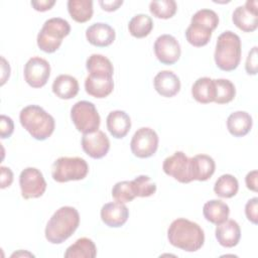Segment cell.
Instances as JSON below:
<instances>
[{"instance_id":"13","label":"cell","mask_w":258,"mask_h":258,"mask_svg":"<svg viewBox=\"0 0 258 258\" xmlns=\"http://www.w3.org/2000/svg\"><path fill=\"white\" fill-rule=\"evenodd\" d=\"M114 89L113 74L106 72H92L85 80L86 92L95 98L103 99L109 96Z\"/></svg>"},{"instance_id":"19","label":"cell","mask_w":258,"mask_h":258,"mask_svg":"<svg viewBox=\"0 0 258 258\" xmlns=\"http://www.w3.org/2000/svg\"><path fill=\"white\" fill-rule=\"evenodd\" d=\"M215 234L221 246L232 248L235 247L240 241L241 229L236 221L226 220L225 222L217 225Z\"/></svg>"},{"instance_id":"32","label":"cell","mask_w":258,"mask_h":258,"mask_svg":"<svg viewBox=\"0 0 258 258\" xmlns=\"http://www.w3.org/2000/svg\"><path fill=\"white\" fill-rule=\"evenodd\" d=\"M177 5L173 0H161V1H151L149 4L150 13L161 19H169L176 13Z\"/></svg>"},{"instance_id":"6","label":"cell","mask_w":258,"mask_h":258,"mask_svg":"<svg viewBox=\"0 0 258 258\" xmlns=\"http://www.w3.org/2000/svg\"><path fill=\"white\" fill-rule=\"evenodd\" d=\"M89 172V165L84 158L67 157L57 158L51 166V176L57 182L84 179Z\"/></svg>"},{"instance_id":"1","label":"cell","mask_w":258,"mask_h":258,"mask_svg":"<svg viewBox=\"0 0 258 258\" xmlns=\"http://www.w3.org/2000/svg\"><path fill=\"white\" fill-rule=\"evenodd\" d=\"M169 243L183 251L200 250L205 242V234L199 224L184 218H178L169 225L167 230Z\"/></svg>"},{"instance_id":"7","label":"cell","mask_w":258,"mask_h":258,"mask_svg":"<svg viewBox=\"0 0 258 258\" xmlns=\"http://www.w3.org/2000/svg\"><path fill=\"white\" fill-rule=\"evenodd\" d=\"M71 118L78 131L83 134L99 130L100 115L96 106L89 101H79L71 109Z\"/></svg>"},{"instance_id":"8","label":"cell","mask_w":258,"mask_h":258,"mask_svg":"<svg viewBox=\"0 0 258 258\" xmlns=\"http://www.w3.org/2000/svg\"><path fill=\"white\" fill-rule=\"evenodd\" d=\"M158 141V135L153 129L142 127L134 133L130 142V148L136 157L148 158L156 152Z\"/></svg>"},{"instance_id":"20","label":"cell","mask_w":258,"mask_h":258,"mask_svg":"<svg viewBox=\"0 0 258 258\" xmlns=\"http://www.w3.org/2000/svg\"><path fill=\"white\" fill-rule=\"evenodd\" d=\"M106 125L108 131L114 138L122 139L128 134L131 128V119L126 112L115 110L107 116Z\"/></svg>"},{"instance_id":"41","label":"cell","mask_w":258,"mask_h":258,"mask_svg":"<svg viewBox=\"0 0 258 258\" xmlns=\"http://www.w3.org/2000/svg\"><path fill=\"white\" fill-rule=\"evenodd\" d=\"M55 4L54 0H40V1H31V6L34 10L39 12H44L49 9Z\"/></svg>"},{"instance_id":"28","label":"cell","mask_w":258,"mask_h":258,"mask_svg":"<svg viewBox=\"0 0 258 258\" xmlns=\"http://www.w3.org/2000/svg\"><path fill=\"white\" fill-rule=\"evenodd\" d=\"M212 32L211 29L202 24L190 22L185 30V38L191 45L202 47L209 43L212 37Z\"/></svg>"},{"instance_id":"3","label":"cell","mask_w":258,"mask_h":258,"mask_svg":"<svg viewBox=\"0 0 258 258\" xmlns=\"http://www.w3.org/2000/svg\"><path fill=\"white\" fill-rule=\"evenodd\" d=\"M21 126L36 140L47 139L54 131V118L37 105L24 107L19 114Z\"/></svg>"},{"instance_id":"25","label":"cell","mask_w":258,"mask_h":258,"mask_svg":"<svg viewBox=\"0 0 258 258\" xmlns=\"http://www.w3.org/2000/svg\"><path fill=\"white\" fill-rule=\"evenodd\" d=\"M191 95L194 99L201 104L214 102L216 96L214 80L208 77L198 79L191 87Z\"/></svg>"},{"instance_id":"35","label":"cell","mask_w":258,"mask_h":258,"mask_svg":"<svg viewBox=\"0 0 258 258\" xmlns=\"http://www.w3.org/2000/svg\"><path fill=\"white\" fill-rule=\"evenodd\" d=\"M86 68L89 73H92V72H106L110 74L114 73L113 64L110 61V59L102 54H97V53L91 54L88 57L86 61Z\"/></svg>"},{"instance_id":"14","label":"cell","mask_w":258,"mask_h":258,"mask_svg":"<svg viewBox=\"0 0 258 258\" xmlns=\"http://www.w3.org/2000/svg\"><path fill=\"white\" fill-rule=\"evenodd\" d=\"M234 24L244 32H252L258 26L257 1H247L244 6L237 7L232 15Z\"/></svg>"},{"instance_id":"31","label":"cell","mask_w":258,"mask_h":258,"mask_svg":"<svg viewBox=\"0 0 258 258\" xmlns=\"http://www.w3.org/2000/svg\"><path fill=\"white\" fill-rule=\"evenodd\" d=\"M216 96L214 102L217 104L230 103L236 95V89L234 84L227 79L214 80Z\"/></svg>"},{"instance_id":"27","label":"cell","mask_w":258,"mask_h":258,"mask_svg":"<svg viewBox=\"0 0 258 258\" xmlns=\"http://www.w3.org/2000/svg\"><path fill=\"white\" fill-rule=\"evenodd\" d=\"M68 11L71 17L79 23L89 21L93 16L92 0H69Z\"/></svg>"},{"instance_id":"11","label":"cell","mask_w":258,"mask_h":258,"mask_svg":"<svg viewBox=\"0 0 258 258\" xmlns=\"http://www.w3.org/2000/svg\"><path fill=\"white\" fill-rule=\"evenodd\" d=\"M24 80L32 88L43 87L50 76V64L39 56H33L24 66Z\"/></svg>"},{"instance_id":"39","label":"cell","mask_w":258,"mask_h":258,"mask_svg":"<svg viewBox=\"0 0 258 258\" xmlns=\"http://www.w3.org/2000/svg\"><path fill=\"white\" fill-rule=\"evenodd\" d=\"M257 209H258V198L256 197L249 200L245 206V215L247 219L255 225L258 223Z\"/></svg>"},{"instance_id":"18","label":"cell","mask_w":258,"mask_h":258,"mask_svg":"<svg viewBox=\"0 0 258 258\" xmlns=\"http://www.w3.org/2000/svg\"><path fill=\"white\" fill-rule=\"evenodd\" d=\"M155 91L162 97L171 98L180 90L179 78L171 71L159 72L153 80Z\"/></svg>"},{"instance_id":"24","label":"cell","mask_w":258,"mask_h":258,"mask_svg":"<svg viewBox=\"0 0 258 258\" xmlns=\"http://www.w3.org/2000/svg\"><path fill=\"white\" fill-rule=\"evenodd\" d=\"M230 214L229 206L221 200H211L204 205L203 215L207 221L219 225L228 220Z\"/></svg>"},{"instance_id":"4","label":"cell","mask_w":258,"mask_h":258,"mask_svg":"<svg viewBox=\"0 0 258 258\" xmlns=\"http://www.w3.org/2000/svg\"><path fill=\"white\" fill-rule=\"evenodd\" d=\"M242 54L239 35L227 30L218 36L214 58L217 67L224 72H231L238 68Z\"/></svg>"},{"instance_id":"22","label":"cell","mask_w":258,"mask_h":258,"mask_svg":"<svg viewBox=\"0 0 258 258\" xmlns=\"http://www.w3.org/2000/svg\"><path fill=\"white\" fill-rule=\"evenodd\" d=\"M53 94L62 100H70L75 98L79 93L78 80L70 75H59L52 83Z\"/></svg>"},{"instance_id":"29","label":"cell","mask_w":258,"mask_h":258,"mask_svg":"<svg viewBox=\"0 0 258 258\" xmlns=\"http://www.w3.org/2000/svg\"><path fill=\"white\" fill-rule=\"evenodd\" d=\"M239 190V182L232 174H223L215 182V194L224 199H230L237 195Z\"/></svg>"},{"instance_id":"2","label":"cell","mask_w":258,"mask_h":258,"mask_svg":"<svg viewBox=\"0 0 258 258\" xmlns=\"http://www.w3.org/2000/svg\"><path fill=\"white\" fill-rule=\"evenodd\" d=\"M80 225L79 212L70 206L56 210L45 227V238L51 244H60L69 239Z\"/></svg>"},{"instance_id":"26","label":"cell","mask_w":258,"mask_h":258,"mask_svg":"<svg viewBox=\"0 0 258 258\" xmlns=\"http://www.w3.org/2000/svg\"><path fill=\"white\" fill-rule=\"evenodd\" d=\"M96 255L95 243L86 237L78 239L64 252V258H94Z\"/></svg>"},{"instance_id":"40","label":"cell","mask_w":258,"mask_h":258,"mask_svg":"<svg viewBox=\"0 0 258 258\" xmlns=\"http://www.w3.org/2000/svg\"><path fill=\"white\" fill-rule=\"evenodd\" d=\"M1 170V188H5L7 186H10L12 181H13V172L9 167L6 166H1L0 167Z\"/></svg>"},{"instance_id":"5","label":"cell","mask_w":258,"mask_h":258,"mask_svg":"<svg viewBox=\"0 0 258 258\" xmlns=\"http://www.w3.org/2000/svg\"><path fill=\"white\" fill-rule=\"evenodd\" d=\"M70 32L71 25L67 20L60 17L49 18L44 22L37 34V46L46 53H52L59 48L62 39Z\"/></svg>"},{"instance_id":"15","label":"cell","mask_w":258,"mask_h":258,"mask_svg":"<svg viewBox=\"0 0 258 258\" xmlns=\"http://www.w3.org/2000/svg\"><path fill=\"white\" fill-rule=\"evenodd\" d=\"M81 143L85 153L94 159H100L106 156L110 149L109 138L101 130L83 134Z\"/></svg>"},{"instance_id":"42","label":"cell","mask_w":258,"mask_h":258,"mask_svg":"<svg viewBox=\"0 0 258 258\" xmlns=\"http://www.w3.org/2000/svg\"><path fill=\"white\" fill-rule=\"evenodd\" d=\"M99 4L103 10L112 12V11H116L123 4V1L122 0H110V1L100 0Z\"/></svg>"},{"instance_id":"43","label":"cell","mask_w":258,"mask_h":258,"mask_svg":"<svg viewBox=\"0 0 258 258\" xmlns=\"http://www.w3.org/2000/svg\"><path fill=\"white\" fill-rule=\"evenodd\" d=\"M257 174H258L257 170H252L248 172L245 177L246 185L250 190L257 191Z\"/></svg>"},{"instance_id":"9","label":"cell","mask_w":258,"mask_h":258,"mask_svg":"<svg viewBox=\"0 0 258 258\" xmlns=\"http://www.w3.org/2000/svg\"><path fill=\"white\" fill-rule=\"evenodd\" d=\"M21 196L25 200L40 198L46 189V181L41 171L35 167L24 168L19 175Z\"/></svg>"},{"instance_id":"38","label":"cell","mask_w":258,"mask_h":258,"mask_svg":"<svg viewBox=\"0 0 258 258\" xmlns=\"http://www.w3.org/2000/svg\"><path fill=\"white\" fill-rule=\"evenodd\" d=\"M14 131V123L13 120L6 116L1 115L0 117V137L2 139L9 138Z\"/></svg>"},{"instance_id":"10","label":"cell","mask_w":258,"mask_h":258,"mask_svg":"<svg viewBox=\"0 0 258 258\" xmlns=\"http://www.w3.org/2000/svg\"><path fill=\"white\" fill-rule=\"evenodd\" d=\"M165 174L173 177L181 183L192 181L190 171V158L182 151H176L172 155L166 157L162 164Z\"/></svg>"},{"instance_id":"33","label":"cell","mask_w":258,"mask_h":258,"mask_svg":"<svg viewBox=\"0 0 258 258\" xmlns=\"http://www.w3.org/2000/svg\"><path fill=\"white\" fill-rule=\"evenodd\" d=\"M131 182L136 197L147 198L156 191V184L148 175H138L133 180H131Z\"/></svg>"},{"instance_id":"21","label":"cell","mask_w":258,"mask_h":258,"mask_svg":"<svg viewBox=\"0 0 258 258\" xmlns=\"http://www.w3.org/2000/svg\"><path fill=\"white\" fill-rule=\"evenodd\" d=\"M215 160L207 154H198L190 157V171L192 180H208L215 172Z\"/></svg>"},{"instance_id":"37","label":"cell","mask_w":258,"mask_h":258,"mask_svg":"<svg viewBox=\"0 0 258 258\" xmlns=\"http://www.w3.org/2000/svg\"><path fill=\"white\" fill-rule=\"evenodd\" d=\"M258 54H257V46H254L248 53V56L246 58L245 63V70L248 75H256L257 74V68H258V60H257Z\"/></svg>"},{"instance_id":"17","label":"cell","mask_w":258,"mask_h":258,"mask_svg":"<svg viewBox=\"0 0 258 258\" xmlns=\"http://www.w3.org/2000/svg\"><path fill=\"white\" fill-rule=\"evenodd\" d=\"M115 30L107 23L98 22L89 26L86 30L87 40L94 46H109L115 40Z\"/></svg>"},{"instance_id":"23","label":"cell","mask_w":258,"mask_h":258,"mask_svg":"<svg viewBox=\"0 0 258 258\" xmlns=\"http://www.w3.org/2000/svg\"><path fill=\"white\" fill-rule=\"evenodd\" d=\"M252 117L245 111L233 112L227 119L228 131L235 137H243L247 135L252 128Z\"/></svg>"},{"instance_id":"12","label":"cell","mask_w":258,"mask_h":258,"mask_svg":"<svg viewBox=\"0 0 258 258\" xmlns=\"http://www.w3.org/2000/svg\"><path fill=\"white\" fill-rule=\"evenodd\" d=\"M153 48L155 56L163 64H173L180 57V45L176 38L170 34L158 36L154 42Z\"/></svg>"},{"instance_id":"30","label":"cell","mask_w":258,"mask_h":258,"mask_svg":"<svg viewBox=\"0 0 258 258\" xmlns=\"http://www.w3.org/2000/svg\"><path fill=\"white\" fill-rule=\"evenodd\" d=\"M152 28L153 21L151 17L146 14H137L133 16L128 23L130 34L136 38H143L149 35Z\"/></svg>"},{"instance_id":"36","label":"cell","mask_w":258,"mask_h":258,"mask_svg":"<svg viewBox=\"0 0 258 258\" xmlns=\"http://www.w3.org/2000/svg\"><path fill=\"white\" fill-rule=\"evenodd\" d=\"M190 22L202 24L214 31L219 24V16L214 10L201 9L192 15Z\"/></svg>"},{"instance_id":"44","label":"cell","mask_w":258,"mask_h":258,"mask_svg":"<svg viewBox=\"0 0 258 258\" xmlns=\"http://www.w3.org/2000/svg\"><path fill=\"white\" fill-rule=\"evenodd\" d=\"M1 60H2V77H1V85L3 86L6 82V80L9 78L10 76V67H9V63L6 61V59L2 56L1 57Z\"/></svg>"},{"instance_id":"16","label":"cell","mask_w":258,"mask_h":258,"mask_svg":"<svg viewBox=\"0 0 258 258\" xmlns=\"http://www.w3.org/2000/svg\"><path fill=\"white\" fill-rule=\"evenodd\" d=\"M101 219L105 225L111 228H119L123 226L129 217V210L119 202L105 204L101 209Z\"/></svg>"},{"instance_id":"34","label":"cell","mask_w":258,"mask_h":258,"mask_svg":"<svg viewBox=\"0 0 258 258\" xmlns=\"http://www.w3.org/2000/svg\"><path fill=\"white\" fill-rule=\"evenodd\" d=\"M112 197L116 202L119 203L124 204L132 202L136 198V196L131 180H123L115 183L112 188Z\"/></svg>"}]
</instances>
